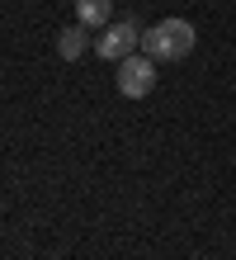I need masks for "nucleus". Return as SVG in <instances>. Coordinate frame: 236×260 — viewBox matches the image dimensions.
<instances>
[{
  "instance_id": "20e7f679",
  "label": "nucleus",
  "mask_w": 236,
  "mask_h": 260,
  "mask_svg": "<svg viewBox=\"0 0 236 260\" xmlns=\"http://www.w3.org/2000/svg\"><path fill=\"white\" fill-rule=\"evenodd\" d=\"M85 48H90V28L85 24H71V28H61V34H57V57H61V62L85 57Z\"/></svg>"
},
{
  "instance_id": "f257e3e1",
  "label": "nucleus",
  "mask_w": 236,
  "mask_h": 260,
  "mask_svg": "<svg viewBox=\"0 0 236 260\" xmlns=\"http://www.w3.org/2000/svg\"><path fill=\"white\" fill-rule=\"evenodd\" d=\"M198 43V28L189 19H161L151 24L147 34H142V48H147V57H156V62H180V57L194 52Z\"/></svg>"
},
{
  "instance_id": "39448f33",
  "label": "nucleus",
  "mask_w": 236,
  "mask_h": 260,
  "mask_svg": "<svg viewBox=\"0 0 236 260\" xmlns=\"http://www.w3.org/2000/svg\"><path fill=\"white\" fill-rule=\"evenodd\" d=\"M76 19L85 28H109L114 19V0H76Z\"/></svg>"
},
{
  "instance_id": "7ed1b4c3",
  "label": "nucleus",
  "mask_w": 236,
  "mask_h": 260,
  "mask_svg": "<svg viewBox=\"0 0 236 260\" xmlns=\"http://www.w3.org/2000/svg\"><path fill=\"white\" fill-rule=\"evenodd\" d=\"M137 43H142V28L132 19H118V24H109L104 34L94 38V52H99L104 62H123V57L137 52Z\"/></svg>"
},
{
  "instance_id": "f03ea898",
  "label": "nucleus",
  "mask_w": 236,
  "mask_h": 260,
  "mask_svg": "<svg viewBox=\"0 0 236 260\" xmlns=\"http://www.w3.org/2000/svg\"><path fill=\"white\" fill-rule=\"evenodd\" d=\"M156 90V67H151V57H123L118 62V95L123 100H147Z\"/></svg>"
}]
</instances>
